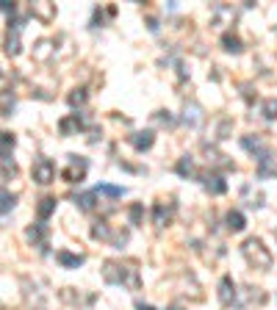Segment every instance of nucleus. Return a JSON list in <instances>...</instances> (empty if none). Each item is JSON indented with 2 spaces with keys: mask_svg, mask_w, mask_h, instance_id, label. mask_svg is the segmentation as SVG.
Segmentation results:
<instances>
[{
  "mask_svg": "<svg viewBox=\"0 0 277 310\" xmlns=\"http://www.w3.org/2000/svg\"><path fill=\"white\" fill-rule=\"evenodd\" d=\"M102 277L108 282H114V286H122V282H130V286H136V268H128L122 266V263H106V268H102Z\"/></svg>",
  "mask_w": 277,
  "mask_h": 310,
  "instance_id": "obj_1",
  "label": "nucleus"
},
{
  "mask_svg": "<svg viewBox=\"0 0 277 310\" xmlns=\"http://www.w3.org/2000/svg\"><path fill=\"white\" fill-rule=\"evenodd\" d=\"M244 255H247L250 263H255V266H260V268H269V266H272L269 250H266V246L260 244L258 238H250L247 244H244Z\"/></svg>",
  "mask_w": 277,
  "mask_h": 310,
  "instance_id": "obj_2",
  "label": "nucleus"
},
{
  "mask_svg": "<svg viewBox=\"0 0 277 310\" xmlns=\"http://www.w3.org/2000/svg\"><path fill=\"white\" fill-rule=\"evenodd\" d=\"M30 172H34V180H36L39 186H48L56 180V164L50 161V158H36Z\"/></svg>",
  "mask_w": 277,
  "mask_h": 310,
  "instance_id": "obj_3",
  "label": "nucleus"
},
{
  "mask_svg": "<svg viewBox=\"0 0 277 310\" xmlns=\"http://www.w3.org/2000/svg\"><path fill=\"white\" fill-rule=\"evenodd\" d=\"M86 166H89V164H86L84 158H78V155H70V169H64L66 183H80V178L86 174Z\"/></svg>",
  "mask_w": 277,
  "mask_h": 310,
  "instance_id": "obj_4",
  "label": "nucleus"
},
{
  "mask_svg": "<svg viewBox=\"0 0 277 310\" xmlns=\"http://www.w3.org/2000/svg\"><path fill=\"white\" fill-rule=\"evenodd\" d=\"M56 260L66 268H78L80 263H84V255H72V252H66V250H58L56 252Z\"/></svg>",
  "mask_w": 277,
  "mask_h": 310,
  "instance_id": "obj_5",
  "label": "nucleus"
},
{
  "mask_svg": "<svg viewBox=\"0 0 277 310\" xmlns=\"http://www.w3.org/2000/svg\"><path fill=\"white\" fill-rule=\"evenodd\" d=\"M272 174H277V164H272V155H260L258 158V178H272Z\"/></svg>",
  "mask_w": 277,
  "mask_h": 310,
  "instance_id": "obj_6",
  "label": "nucleus"
},
{
  "mask_svg": "<svg viewBox=\"0 0 277 310\" xmlns=\"http://www.w3.org/2000/svg\"><path fill=\"white\" fill-rule=\"evenodd\" d=\"M80 128H84V122H80L78 114H72V116H66V120H61V122H58V130L64 133V136H70V133L80 130Z\"/></svg>",
  "mask_w": 277,
  "mask_h": 310,
  "instance_id": "obj_7",
  "label": "nucleus"
},
{
  "mask_svg": "<svg viewBox=\"0 0 277 310\" xmlns=\"http://www.w3.org/2000/svg\"><path fill=\"white\" fill-rule=\"evenodd\" d=\"M202 186L211 191V194H224V191H228V183H224L219 174H208V178L202 180Z\"/></svg>",
  "mask_w": 277,
  "mask_h": 310,
  "instance_id": "obj_8",
  "label": "nucleus"
},
{
  "mask_svg": "<svg viewBox=\"0 0 277 310\" xmlns=\"http://www.w3.org/2000/svg\"><path fill=\"white\" fill-rule=\"evenodd\" d=\"M6 53H8V56H20V22H14V28H8Z\"/></svg>",
  "mask_w": 277,
  "mask_h": 310,
  "instance_id": "obj_9",
  "label": "nucleus"
},
{
  "mask_svg": "<svg viewBox=\"0 0 277 310\" xmlns=\"http://www.w3.org/2000/svg\"><path fill=\"white\" fill-rule=\"evenodd\" d=\"M219 299H222L224 304H230L236 299V286L230 277H222V286H219Z\"/></svg>",
  "mask_w": 277,
  "mask_h": 310,
  "instance_id": "obj_10",
  "label": "nucleus"
},
{
  "mask_svg": "<svg viewBox=\"0 0 277 310\" xmlns=\"http://www.w3.org/2000/svg\"><path fill=\"white\" fill-rule=\"evenodd\" d=\"M28 241H34L36 246H44V241H48V227H44V224L28 227Z\"/></svg>",
  "mask_w": 277,
  "mask_h": 310,
  "instance_id": "obj_11",
  "label": "nucleus"
},
{
  "mask_svg": "<svg viewBox=\"0 0 277 310\" xmlns=\"http://www.w3.org/2000/svg\"><path fill=\"white\" fill-rule=\"evenodd\" d=\"M130 142H133V147H136V150H150L152 142H156V136H152V130H144V133H136Z\"/></svg>",
  "mask_w": 277,
  "mask_h": 310,
  "instance_id": "obj_12",
  "label": "nucleus"
},
{
  "mask_svg": "<svg viewBox=\"0 0 277 310\" xmlns=\"http://www.w3.org/2000/svg\"><path fill=\"white\" fill-rule=\"evenodd\" d=\"M228 227H230L233 232H241L244 227H247V219H244V214H241V210H230V214H228Z\"/></svg>",
  "mask_w": 277,
  "mask_h": 310,
  "instance_id": "obj_13",
  "label": "nucleus"
},
{
  "mask_svg": "<svg viewBox=\"0 0 277 310\" xmlns=\"http://www.w3.org/2000/svg\"><path fill=\"white\" fill-rule=\"evenodd\" d=\"M14 205H17V197L8 188H0V214H8Z\"/></svg>",
  "mask_w": 277,
  "mask_h": 310,
  "instance_id": "obj_14",
  "label": "nucleus"
},
{
  "mask_svg": "<svg viewBox=\"0 0 277 310\" xmlns=\"http://www.w3.org/2000/svg\"><path fill=\"white\" fill-rule=\"evenodd\" d=\"M241 147L250 150V152H260V155L269 152V150H266V144L260 142V138H241Z\"/></svg>",
  "mask_w": 277,
  "mask_h": 310,
  "instance_id": "obj_15",
  "label": "nucleus"
},
{
  "mask_svg": "<svg viewBox=\"0 0 277 310\" xmlns=\"http://www.w3.org/2000/svg\"><path fill=\"white\" fill-rule=\"evenodd\" d=\"M222 44H224V50H228V53H241V39L236 34H224L222 36Z\"/></svg>",
  "mask_w": 277,
  "mask_h": 310,
  "instance_id": "obj_16",
  "label": "nucleus"
},
{
  "mask_svg": "<svg viewBox=\"0 0 277 310\" xmlns=\"http://www.w3.org/2000/svg\"><path fill=\"white\" fill-rule=\"evenodd\" d=\"M53 210H56V200H53V197H44L42 202H39V210H36V214H39V219L44 222L50 214H53Z\"/></svg>",
  "mask_w": 277,
  "mask_h": 310,
  "instance_id": "obj_17",
  "label": "nucleus"
},
{
  "mask_svg": "<svg viewBox=\"0 0 277 310\" xmlns=\"http://www.w3.org/2000/svg\"><path fill=\"white\" fill-rule=\"evenodd\" d=\"M260 111H264L266 120H277V97H269V100L260 106Z\"/></svg>",
  "mask_w": 277,
  "mask_h": 310,
  "instance_id": "obj_18",
  "label": "nucleus"
},
{
  "mask_svg": "<svg viewBox=\"0 0 277 310\" xmlns=\"http://www.w3.org/2000/svg\"><path fill=\"white\" fill-rule=\"evenodd\" d=\"M94 194H108V197H122V194H125V191L120 188V186H108V183H100L94 188Z\"/></svg>",
  "mask_w": 277,
  "mask_h": 310,
  "instance_id": "obj_19",
  "label": "nucleus"
},
{
  "mask_svg": "<svg viewBox=\"0 0 277 310\" xmlns=\"http://www.w3.org/2000/svg\"><path fill=\"white\" fill-rule=\"evenodd\" d=\"M12 108H14L12 92H0V111H3V116H8V114H12Z\"/></svg>",
  "mask_w": 277,
  "mask_h": 310,
  "instance_id": "obj_20",
  "label": "nucleus"
},
{
  "mask_svg": "<svg viewBox=\"0 0 277 310\" xmlns=\"http://www.w3.org/2000/svg\"><path fill=\"white\" fill-rule=\"evenodd\" d=\"M12 147H14V136H12V133H6V130H0V155L6 158Z\"/></svg>",
  "mask_w": 277,
  "mask_h": 310,
  "instance_id": "obj_21",
  "label": "nucleus"
},
{
  "mask_svg": "<svg viewBox=\"0 0 277 310\" xmlns=\"http://www.w3.org/2000/svg\"><path fill=\"white\" fill-rule=\"evenodd\" d=\"M94 197H97L94 191H92V194H84V197H78V205L84 210H92V208H94Z\"/></svg>",
  "mask_w": 277,
  "mask_h": 310,
  "instance_id": "obj_22",
  "label": "nucleus"
},
{
  "mask_svg": "<svg viewBox=\"0 0 277 310\" xmlns=\"http://www.w3.org/2000/svg\"><path fill=\"white\" fill-rule=\"evenodd\" d=\"M178 172H180V174H192L194 172V164L188 161V158H183V161L178 164Z\"/></svg>",
  "mask_w": 277,
  "mask_h": 310,
  "instance_id": "obj_23",
  "label": "nucleus"
},
{
  "mask_svg": "<svg viewBox=\"0 0 277 310\" xmlns=\"http://www.w3.org/2000/svg\"><path fill=\"white\" fill-rule=\"evenodd\" d=\"M70 102H72V106H80V102H86V92L78 89V94H70Z\"/></svg>",
  "mask_w": 277,
  "mask_h": 310,
  "instance_id": "obj_24",
  "label": "nucleus"
},
{
  "mask_svg": "<svg viewBox=\"0 0 277 310\" xmlns=\"http://www.w3.org/2000/svg\"><path fill=\"white\" fill-rule=\"evenodd\" d=\"M138 219H142V205H133V208H130V222H133V224H138Z\"/></svg>",
  "mask_w": 277,
  "mask_h": 310,
  "instance_id": "obj_25",
  "label": "nucleus"
},
{
  "mask_svg": "<svg viewBox=\"0 0 277 310\" xmlns=\"http://www.w3.org/2000/svg\"><path fill=\"white\" fill-rule=\"evenodd\" d=\"M164 216H169V214L164 210V205H158L156 208V224H164Z\"/></svg>",
  "mask_w": 277,
  "mask_h": 310,
  "instance_id": "obj_26",
  "label": "nucleus"
},
{
  "mask_svg": "<svg viewBox=\"0 0 277 310\" xmlns=\"http://www.w3.org/2000/svg\"><path fill=\"white\" fill-rule=\"evenodd\" d=\"M0 12H14V3H8V0H0Z\"/></svg>",
  "mask_w": 277,
  "mask_h": 310,
  "instance_id": "obj_27",
  "label": "nucleus"
},
{
  "mask_svg": "<svg viewBox=\"0 0 277 310\" xmlns=\"http://www.w3.org/2000/svg\"><path fill=\"white\" fill-rule=\"evenodd\" d=\"M138 310H152L150 304H138Z\"/></svg>",
  "mask_w": 277,
  "mask_h": 310,
  "instance_id": "obj_28",
  "label": "nucleus"
}]
</instances>
